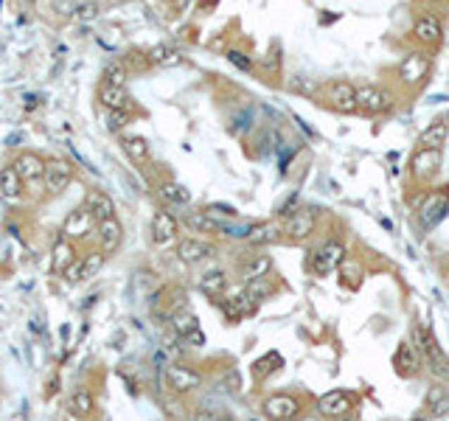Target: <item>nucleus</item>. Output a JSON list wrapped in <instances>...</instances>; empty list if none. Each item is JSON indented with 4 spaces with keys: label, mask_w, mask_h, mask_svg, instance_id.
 <instances>
[{
    "label": "nucleus",
    "mask_w": 449,
    "mask_h": 421,
    "mask_svg": "<svg viewBox=\"0 0 449 421\" xmlns=\"http://www.w3.org/2000/svg\"><path fill=\"white\" fill-rule=\"evenodd\" d=\"M413 343H416V348L422 351V360L427 363V368H430L438 379H449V357L441 351L436 334H433L424 323H419V326L413 329Z\"/></svg>",
    "instance_id": "nucleus-1"
},
{
    "label": "nucleus",
    "mask_w": 449,
    "mask_h": 421,
    "mask_svg": "<svg viewBox=\"0 0 449 421\" xmlns=\"http://www.w3.org/2000/svg\"><path fill=\"white\" fill-rule=\"evenodd\" d=\"M346 261V244L337 239H326L315 253H312V272L315 275H331L340 264Z\"/></svg>",
    "instance_id": "nucleus-2"
},
{
    "label": "nucleus",
    "mask_w": 449,
    "mask_h": 421,
    "mask_svg": "<svg viewBox=\"0 0 449 421\" xmlns=\"http://www.w3.org/2000/svg\"><path fill=\"white\" fill-rule=\"evenodd\" d=\"M323 96L326 101L337 110V113H357L360 104H357V87L351 82H343V79H331L323 84Z\"/></svg>",
    "instance_id": "nucleus-3"
},
{
    "label": "nucleus",
    "mask_w": 449,
    "mask_h": 421,
    "mask_svg": "<svg viewBox=\"0 0 449 421\" xmlns=\"http://www.w3.org/2000/svg\"><path fill=\"white\" fill-rule=\"evenodd\" d=\"M261 413L270 421H292L298 419V413H301V402L295 396H289V394H275V396L264 399Z\"/></svg>",
    "instance_id": "nucleus-4"
},
{
    "label": "nucleus",
    "mask_w": 449,
    "mask_h": 421,
    "mask_svg": "<svg viewBox=\"0 0 449 421\" xmlns=\"http://www.w3.org/2000/svg\"><path fill=\"white\" fill-rule=\"evenodd\" d=\"M357 104L362 113L368 115H382L393 107V99L388 90L382 87H374V84H365V87H357Z\"/></svg>",
    "instance_id": "nucleus-5"
},
{
    "label": "nucleus",
    "mask_w": 449,
    "mask_h": 421,
    "mask_svg": "<svg viewBox=\"0 0 449 421\" xmlns=\"http://www.w3.org/2000/svg\"><path fill=\"white\" fill-rule=\"evenodd\" d=\"M354 405H357V399H354L348 391H329V394L320 396L317 410H320V416H326V419H343V416H351Z\"/></svg>",
    "instance_id": "nucleus-6"
},
{
    "label": "nucleus",
    "mask_w": 449,
    "mask_h": 421,
    "mask_svg": "<svg viewBox=\"0 0 449 421\" xmlns=\"http://www.w3.org/2000/svg\"><path fill=\"white\" fill-rule=\"evenodd\" d=\"M166 385L175 394H191L203 385V374L189 365H169L166 368Z\"/></svg>",
    "instance_id": "nucleus-7"
},
{
    "label": "nucleus",
    "mask_w": 449,
    "mask_h": 421,
    "mask_svg": "<svg viewBox=\"0 0 449 421\" xmlns=\"http://www.w3.org/2000/svg\"><path fill=\"white\" fill-rule=\"evenodd\" d=\"M104 261H107V253H101V250H99V253H90V256L73 261V264L65 270V281L82 284V281H87V278H96L99 270L104 267Z\"/></svg>",
    "instance_id": "nucleus-8"
},
{
    "label": "nucleus",
    "mask_w": 449,
    "mask_h": 421,
    "mask_svg": "<svg viewBox=\"0 0 449 421\" xmlns=\"http://www.w3.org/2000/svg\"><path fill=\"white\" fill-rule=\"evenodd\" d=\"M315 225H317L315 208H298L286 216V222H284V233H286V239L301 241V239H306L309 233H315Z\"/></svg>",
    "instance_id": "nucleus-9"
},
{
    "label": "nucleus",
    "mask_w": 449,
    "mask_h": 421,
    "mask_svg": "<svg viewBox=\"0 0 449 421\" xmlns=\"http://www.w3.org/2000/svg\"><path fill=\"white\" fill-rule=\"evenodd\" d=\"M217 253V247L205 239H197V236H189V239H180L177 241V258L183 264H200L205 258H211Z\"/></svg>",
    "instance_id": "nucleus-10"
},
{
    "label": "nucleus",
    "mask_w": 449,
    "mask_h": 421,
    "mask_svg": "<svg viewBox=\"0 0 449 421\" xmlns=\"http://www.w3.org/2000/svg\"><path fill=\"white\" fill-rule=\"evenodd\" d=\"M422 365H424V360H422V351L416 348V343H413V340L399 343V348H396V354H393V368H396L402 377H416Z\"/></svg>",
    "instance_id": "nucleus-11"
},
{
    "label": "nucleus",
    "mask_w": 449,
    "mask_h": 421,
    "mask_svg": "<svg viewBox=\"0 0 449 421\" xmlns=\"http://www.w3.org/2000/svg\"><path fill=\"white\" fill-rule=\"evenodd\" d=\"M45 191L48 194H59V191H65L68 189V183L73 180V163H68V161H51L48 166H45Z\"/></svg>",
    "instance_id": "nucleus-12"
},
{
    "label": "nucleus",
    "mask_w": 449,
    "mask_h": 421,
    "mask_svg": "<svg viewBox=\"0 0 449 421\" xmlns=\"http://www.w3.org/2000/svg\"><path fill=\"white\" fill-rule=\"evenodd\" d=\"M177 230H180V225L169 210H158L152 216V241L158 247H169L172 241H177Z\"/></svg>",
    "instance_id": "nucleus-13"
},
{
    "label": "nucleus",
    "mask_w": 449,
    "mask_h": 421,
    "mask_svg": "<svg viewBox=\"0 0 449 421\" xmlns=\"http://www.w3.org/2000/svg\"><path fill=\"white\" fill-rule=\"evenodd\" d=\"M438 166H441V149H419L413 155V163H410V169L419 180H430L438 172Z\"/></svg>",
    "instance_id": "nucleus-14"
},
{
    "label": "nucleus",
    "mask_w": 449,
    "mask_h": 421,
    "mask_svg": "<svg viewBox=\"0 0 449 421\" xmlns=\"http://www.w3.org/2000/svg\"><path fill=\"white\" fill-rule=\"evenodd\" d=\"M449 208V191H433L424 203H422V208H419V216H422V225L424 227H430V225H436Z\"/></svg>",
    "instance_id": "nucleus-15"
},
{
    "label": "nucleus",
    "mask_w": 449,
    "mask_h": 421,
    "mask_svg": "<svg viewBox=\"0 0 449 421\" xmlns=\"http://www.w3.org/2000/svg\"><path fill=\"white\" fill-rule=\"evenodd\" d=\"M413 37H416L419 42H424V45H438L441 37H444V25H441L438 17L424 14V17H419L416 25H413Z\"/></svg>",
    "instance_id": "nucleus-16"
},
{
    "label": "nucleus",
    "mask_w": 449,
    "mask_h": 421,
    "mask_svg": "<svg viewBox=\"0 0 449 421\" xmlns=\"http://www.w3.org/2000/svg\"><path fill=\"white\" fill-rule=\"evenodd\" d=\"M272 270V258L264 256V253H250L241 264V281L250 284V281H258V278H267Z\"/></svg>",
    "instance_id": "nucleus-17"
},
{
    "label": "nucleus",
    "mask_w": 449,
    "mask_h": 421,
    "mask_svg": "<svg viewBox=\"0 0 449 421\" xmlns=\"http://www.w3.org/2000/svg\"><path fill=\"white\" fill-rule=\"evenodd\" d=\"M427 70H430V56H424V54H410V56L399 65L402 82H410V84L422 82V79L427 76Z\"/></svg>",
    "instance_id": "nucleus-18"
},
{
    "label": "nucleus",
    "mask_w": 449,
    "mask_h": 421,
    "mask_svg": "<svg viewBox=\"0 0 449 421\" xmlns=\"http://www.w3.org/2000/svg\"><path fill=\"white\" fill-rule=\"evenodd\" d=\"M14 166H17L20 177H23V183H37V180L45 177V166H48V163H45L39 155H34V152H23Z\"/></svg>",
    "instance_id": "nucleus-19"
},
{
    "label": "nucleus",
    "mask_w": 449,
    "mask_h": 421,
    "mask_svg": "<svg viewBox=\"0 0 449 421\" xmlns=\"http://www.w3.org/2000/svg\"><path fill=\"white\" fill-rule=\"evenodd\" d=\"M124 239V227L121 222L113 216V219H104L99 222V241H101V253H115L118 244Z\"/></svg>",
    "instance_id": "nucleus-20"
},
{
    "label": "nucleus",
    "mask_w": 449,
    "mask_h": 421,
    "mask_svg": "<svg viewBox=\"0 0 449 421\" xmlns=\"http://www.w3.org/2000/svg\"><path fill=\"white\" fill-rule=\"evenodd\" d=\"M99 104H101L104 110H124V107L129 104L127 87H118V84L101 82V84H99Z\"/></svg>",
    "instance_id": "nucleus-21"
},
{
    "label": "nucleus",
    "mask_w": 449,
    "mask_h": 421,
    "mask_svg": "<svg viewBox=\"0 0 449 421\" xmlns=\"http://www.w3.org/2000/svg\"><path fill=\"white\" fill-rule=\"evenodd\" d=\"M281 233H284V225L278 222H255L253 227H247L244 236L250 244H272L281 239Z\"/></svg>",
    "instance_id": "nucleus-22"
},
{
    "label": "nucleus",
    "mask_w": 449,
    "mask_h": 421,
    "mask_svg": "<svg viewBox=\"0 0 449 421\" xmlns=\"http://www.w3.org/2000/svg\"><path fill=\"white\" fill-rule=\"evenodd\" d=\"M93 225H96V216H93L90 210L76 208L70 216H68V222H65L62 233H65V236H76V239H82V236H87V233L93 230Z\"/></svg>",
    "instance_id": "nucleus-23"
},
{
    "label": "nucleus",
    "mask_w": 449,
    "mask_h": 421,
    "mask_svg": "<svg viewBox=\"0 0 449 421\" xmlns=\"http://www.w3.org/2000/svg\"><path fill=\"white\" fill-rule=\"evenodd\" d=\"M186 225H189L194 233H208V236L224 230L222 222H217L214 213H208V210H191V213H186Z\"/></svg>",
    "instance_id": "nucleus-24"
},
{
    "label": "nucleus",
    "mask_w": 449,
    "mask_h": 421,
    "mask_svg": "<svg viewBox=\"0 0 449 421\" xmlns=\"http://www.w3.org/2000/svg\"><path fill=\"white\" fill-rule=\"evenodd\" d=\"M84 208L96 216V222H104V219H113V216H115V203H113L104 191H90Z\"/></svg>",
    "instance_id": "nucleus-25"
},
{
    "label": "nucleus",
    "mask_w": 449,
    "mask_h": 421,
    "mask_svg": "<svg viewBox=\"0 0 449 421\" xmlns=\"http://www.w3.org/2000/svg\"><path fill=\"white\" fill-rule=\"evenodd\" d=\"M286 90H289V93H298V96H303V99H315V96H320L323 84H320L315 76L298 73V76H289V79H286Z\"/></svg>",
    "instance_id": "nucleus-26"
},
{
    "label": "nucleus",
    "mask_w": 449,
    "mask_h": 421,
    "mask_svg": "<svg viewBox=\"0 0 449 421\" xmlns=\"http://www.w3.org/2000/svg\"><path fill=\"white\" fill-rule=\"evenodd\" d=\"M169 320H172V329H175V334H177V337H186V340H189L191 334H197V332H200L197 315H194L191 309H186V306H183V309H177Z\"/></svg>",
    "instance_id": "nucleus-27"
},
{
    "label": "nucleus",
    "mask_w": 449,
    "mask_h": 421,
    "mask_svg": "<svg viewBox=\"0 0 449 421\" xmlns=\"http://www.w3.org/2000/svg\"><path fill=\"white\" fill-rule=\"evenodd\" d=\"M23 186H25V183H23V177H20V172H17L14 163L0 169V194H3L6 200H17L20 191H23Z\"/></svg>",
    "instance_id": "nucleus-28"
},
{
    "label": "nucleus",
    "mask_w": 449,
    "mask_h": 421,
    "mask_svg": "<svg viewBox=\"0 0 449 421\" xmlns=\"http://www.w3.org/2000/svg\"><path fill=\"white\" fill-rule=\"evenodd\" d=\"M68 408H70L73 416L87 419V416L96 410V399H93V394H90L87 388H76V391L70 394V399H68Z\"/></svg>",
    "instance_id": "nucleus-29"
},
{
    "label": "nucleus",
    "mask_w": 449,
    "mask_h": 421,
    "mask_svg": "<svg viewBox=\"0 0 449 421\" xmlns=\"http://www.w3.org/2000/svg\"><path fill=\"white\" fill-rule=\"evenodd\" d=\"M447 135H449L447 121H436V124H430V127L422 132V138H419V149H441V146H444V141H447Z\"/></svg>",
    "instance_id": "nucleus-30"
},
{
    "label": "nucleus",
    "mask_w": 449,
    "mask_h": 421,
    "mask_svg": "<svg viewBox=\"0 0 449 421\" xmlns=\"http://www.w3.org/2000/svg\"><path fill=\"white\" fill-rule=\"evenodd\" d=\"M224 287H227V275L222 270H208V272L200 275V289L205 295H211V298H220L224 292Z\"/></svg>",
    "instance_id": "nucleus-31"
},
{
    "label": "nucleus",
    "mask_w": 449,
    "mask_h": 421,
    "mask_svg": "<svg viewBox=\"0 0 449 421\" xmlns=\"http://www.w3.org/2000/svg\"><path fill=\"white\" fill-rule=\"evenodd\" d=\"M121 146H124V152L129 155V161L135 166H146L149 163V144L144 138H124Z\"/></svg>",
    "instance_id": "nucleus-32"
},
{
    "label": "nucleus",
    "mask_w": 449,
    "mask_h": 421,
    "mask_svg": "<svg viewBox=\"0 0 449 421\" xmlns=\"http://www.w3.org/2000/svg\"><path fill=\"white\" fill-rule=\"evenodd\" d=\"M73 261H76V258H73V244L65 241V239H59V241L53 244V261H51L53 272H62V275H65V270H68Z\"/></svg>",
    "instance_id": "nucleus-33"
},
{
    "label": "nucleus",
    "mask_w": 449,
    "mask_h": 421,
    "mask_svg": "<svg viewBox=\"0 0 449 421\" xmlns=\"http://www.w3.org/2000/svg\"><path fill=\"white\" fill-rule=\"evenodd\" d=\"M281 365H284V357L275 354V351H267L261 360L253 363V377H255V379H267V377H270L272 371H278Z\"/></svg>",
    "instance_id": "nucleus-34"
},
{
    "label": "nucleus",
    "mask_w": 449,
    "mask_h": 421,
    "mask_svg": "<svg viewBox=\"0 0 449 421\" xmlns=\"http://www.w3.org/2000/svg\"><path fill=\"white\" fill-rule=\"evenodd\" d=\"M158 191H160V197H163L166 203H172V206H189V200H191L189 189L180 186V183H160Z\"/></svg>",
    "instance_id": "nucleus-35"
},
{
    "label": "nucleus",
    "mask_w": 449,
    "mask_h": 421,
    "mask_svg": "<svg viewBox=\"0 0 449 421\" xmlns=\"http://www.w3.org/2000/svg\"><path fill=\"white\" fill-rule=\"evenodd\" d=\"M149 59H152L155 65H163V68H172V65H180V62H183L180 51L172 48V45H158V48H152V51H149Z\"/></svg>",
    "instance_id": "nucleus-36"
},
{
    "label": "nucleus",
    "mask_w": 449,
    "mask_h": 421,
    "mask_svg": "<svg viewBox=\"0 0 449 421\" xmlns=\"http://www.w3.org/2000/svg\"><path fill=\"white\" fill-rule=\"evenodd\" d=\"M101 82H110V84L124 87V84H127V65H124V62H110V65L104 68Z\"/></svg>",
    "instance_id": "nucleus-37"
},
{
    "label": "nucleus",
    "mask_w": 449,
    "mask_h": 421,
    "mask_svg": "<svg viewBox=\"0 0 449 421\" xmlns=\"http://www.w3.org/2000/svg\"><path fill=\"white\" fill-rule=\"evenodd\" d=\"M107 113H110V115H107V127H110L113 132H118V130H124V127L129 124V118H132L127 107H124V110H107Z\"/></svg>",
    "instance_id": "nucleus-38"
},
{
    "label": "nucleus",
    "mask_w": 449,
    "mask_h": 421,
    "mask_svg": "<svg viewBox=\"0 0 449 421\" xmlns=\"http://www.w3.org/2000/svg\"><path fill=\"white\" fill-rule=\"evenodd\" d=\"M244 292H247L253 301H261L264 295H270V292H272V284H270L267 278H258V281H250Z\"/></svg>",
    "instance_id": "nucleus-39"
},
{
    "label": "nucleus",
    "mask_w": 449,
    "mask_h": 421,
    "mask_svg": "<svg viewBox=\"0 0 449 421\" xmlns=\"http://www.w3.org/2000/svg\"><path fill=\"white\" fill-rule=\"evenodd\" d=\"M99 14V6L90 0V3H79L76 6V11H73V17H79V20H93Z\"/></svg>",
    "instance_id": "nucleus-40"
},
{
    "label": "nucleus",
    "mask_w": 449,
    "mask_h": 421,
    "mask_svg": "<svg viewBox=\"0 0 449 421\" xmlns=\"http://www.w3.org/2000/svg\"><path fill=\"white\" fill-rule=\"evenodd\" d=\"M227 59H230V62H233L239 70H250V68H253V62H250V59H247L241 51H227Z\"/></svg>",
    "instance_id": "nucleus-41"
},
{
    "label": "nucleus",
    "mask_w": 449,
    "mask_h": 421,
    "mask_svg": "<svg viewBox=\"0 0 449 421\" xmlns=\"http://www.w3.org/2000/svg\"><path fill=\"white\" fill-rule=\"evenodd\" d=\"M191 421H217V419H214L211 413H194V416H191Z\"/></svg>",
    "instance_id": "nucleus-42"
},
{
    "label": "nucleus",
    "mask_w": 449,
    "mask_h": 421,
    "mask_svg": "<svg viewBox=\"0 0 449 421\" xmlns=\"http://www.w3.org/2000/svg\"><path fill=\"white\" fill-rule=\"evenodd\" d=\"M329 421H357L354 416H343V419H329Z\"/></svg>",
    "instance_id": "nucleus-43"
}]
</instances>
